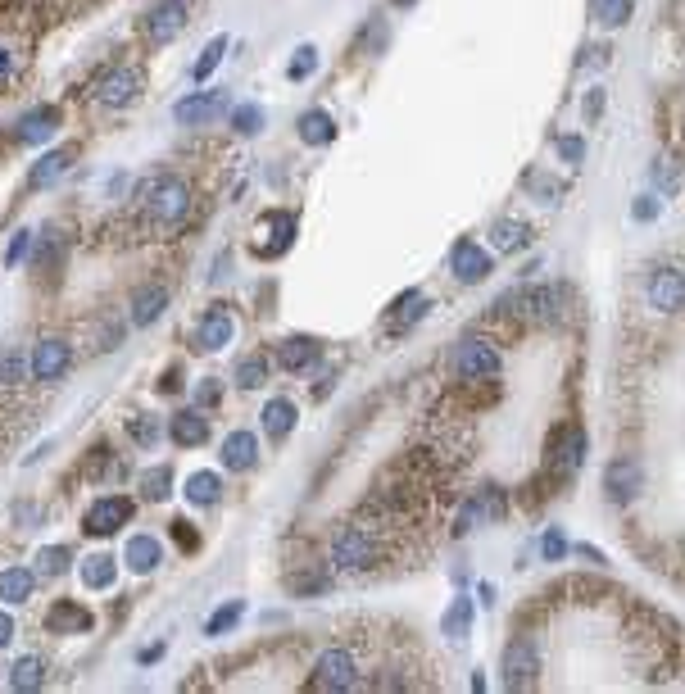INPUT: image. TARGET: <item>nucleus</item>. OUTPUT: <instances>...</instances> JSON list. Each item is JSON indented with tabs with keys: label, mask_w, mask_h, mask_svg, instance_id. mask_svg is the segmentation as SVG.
I'll list each match as a JSON object with an SVG mask.
<instances>
[{
	"label": "nucleus",
	"mask_w": 685,
	"mask_h": 694,
	"mask_svg": "<svg viewBox=\"0 0 685 694\" xmlns=\"http://www.w3.org/2000/svg\"><path fill=\"white\" fill-rule=\"evenodd\" d=\"M327 558H332V572L341 577H363V572H377L386 558V531L382 522H345V527L332 531V545H327Z\"/></svg>",
	"instance_id": "f257e3e1"
},
{
	"label": "nucleus",
	"mask_w": 685,
	"mask_h": 694,
	"mask_svg": "<svg viewBox=\"0 0 685 694\" xmlns=\"http://www.w3.org/2000/svg\"><path fill=\"white\" fill-rule=\"evenodd\" d=\"M137 214L146 218L150 227H177L186 214H191V186L177 173H150L146 182L137 186Z\"/></svg>",
	"instance_id": "f03ea898"
},
{
	"label": "nucleus",
	"mask_w": 685,
	"mask_h": 694,
	"mask_svg": "<svg viewBox=\"0 0 685 694\" xmlns=\"http://www.w3.org/2000/svg\"><path fill=\"white\" fill-rule=\"evenodd\" d=\"M141 91H146V73H141V64H128V59H118V64H109V69H100L91 78V100L100 109H128L137 105Z\"/></svg>",
	"instance_id": "7ed1b4c3"
},
{
	"label": "nucleus",
	"mask_w": 685,
	"mask_h": 694,
	"mask_svg": "<svg viewBox=\"0 0 685 694\" xmlns=\"http://www.w3.org/2000/svg\"><path fill=\"white\" fill-rule=\"evenodd\" d=\"M563 304H568V295L558 286H518V291H509L500 300V313H518L527 323H558Z\"/></svg>",
	"instance_id": "20e7f679"
},
{
	"label": "nucleus",
	"mask_w": 685,
	"mask_h": 694,
	"mask_svg": "<svg viewBox=\"0 0 685 694\" xmlns=\"http://www.w3.org/2000/svg\"><path fill=\"white\" fill-rule=\"evenodd\" d=\"M309 685L323 694H341V690H354L359 685V658H354V649L345 645H332L318 654L314 672H309Z\"/></svg>",
	"instance_id": "39448f33"
},
{
	"label": "nucleus",
	"mask_w": 685,
	"mask_h": 694,
	"mask_svg": "<svg viewBox=\"0 0 685 694\" xmlns=\"http://www.w3.org/2000/svg\"><path fill=\"white\" fill-rule=\"evenodd\" d=\"M500 372V350L486 336H468V341L454 345V377L459 382H486Z\"/></svg>",
	"instance_id": "423d86ee"
},
{
	"label": "nucleus",
	"mask_w": 685,
	"mask_h": 694,
	"mask_svg": "<svg viewBox=\"0 0 685 694\" xmlns=\"http://www.w3.org/2000/svg\"><path fill=\"white\" fill-rule=\"evenodd\" d=\"M186 23H191V5L186 0H155L146 10V19H141V32H146L150 46H168V41H177L186 32Z\"/></svg>",
	"instance_id": "0eeeda50"
},
{
	"label": "nucleus",
	"mask_w": 685,
	"mask_h": 694,
	"mask_svg": "<svg viewBox=\"0 0 685 694\" xmlns=\"http://www.w3.org/2000/svg\"><path fill=\"white\" fill-rule=\"evenodd\" d=\"M69 363H73L69 341H59V336H41V341L32 345V359H28L32 382H41V386L59 382V377L69 372Z\"/></svg>",
	"instance_id": "6e6552de"
},
{
	"label": "nucleus",
	"mask_w": 685,
	"mask_h": 694,
	"mask_svg": "<svg viewBox=\"0 0 685 694\" xmlns=\"http://www.w3.org/2000/svg\"><path fill=\"white\" fill-rule=\"evenodd\" d=\"M132 513H137V504H132L128 495H105V499H96V504L87 509L82 531H87V536H114L118 527H128V522H132Z\"/></svg>",
	"instance_id": "1a4fd4ad"
},
{
	"label": "nucleus",
	"mask_w": 685,
	"mask_h": 694,
	"mask_svg": "<svg viewBox=\"0 0 685 694\" xmlns=\"http://www.w3.org/2000/svg\"><path fill=\"white\" fill-rule=\"evenodd\" d=\"M645 300L654 313H681L685 309V273L681 268H654L645 282Z\"/></svg>",
	"instance_id": "9d476101"
},
{
	"label": "nucleus",
	"mask_w": 685,
	"mask_h": 694,
	"mask_svg": "<svg viewBox=\"0 0 685 694\" xmlns=\"http://www.w3.org/2000/svg\"><path fill=\"white\" fill-rule=\"evenodd\" d=\"M504 513H509V499H504V490L500 486H481L477 495L463 504V513H459V522H454V536H463V531H472L481 518H490V522H500Z\"/></svg>",
	"instance_id": "9b49d317"
},
{
	"label": "nucleus",
	"mask_w": 685,
	"mask_h": 694,
	"mask_svg": "<svg viewBox=\"0 0 685 694\" xmlns=\"http://www.w3.org/2000/svg\"><path fill=\"white\" fill-rule=\"evenodd\" d=\"M218 114H227V91H196V96L177 100L173 118L182 128H209Z\"/></svg>",
	"instance_id": "f8f14e48"
},
{
	"label": "nucleus",
	"mask_w": 685,
	"mask_h": 694,
	"mask_svg": "<svg viewBox=\"0 0 685 694\" xmlns=\"http://www.w3.org/2000/svg\"><path fill=\"white\" fill-rule=\"evenodd\" d=\"M586 459V431L581 427H563L554 436V450H549V477H572Z\"/></svg>",
	"instance_id": "ddd939ff"
},
{
	"label": "nucleus",
	"mask_w": 685,
	"mask_h": 694,
	"mask_svg": "<svg viewBox=\"0 0 685 694\" xmlns=\"http://www.w3.org/2000/svg\"><path fill=\"white\" fill-rule=\"evenodd\" d=\"M232 332H236L232 313H227L223 304H214V309H209L205 318L196 323V332H191V345H196V350H205V354H218L223 345H232Z\"/></svg>",
	"instance_id": "4468645a"
},
{
	"label": "nucleus",
	"mask_w": 685,
	"mask_h": 694,
	"mask_svg": "<svg viewBox=\"0 0 685 694\" xmlns=\"http://www.w3.org/2000/svg\"><path fill=\"white\" fill-rule=\"evenodd\" d=\"M55 132H59V109L55 105H37V109H28V114H19V123H14V141H19V146L55 141Z\"/></svg>",
	"instance_id": "2eb2a0df"
},
{
	"label": "nucleus",
	"mask_w": 685,
	"mask_h": 694,
	"mask_svg": "<svg viewBox=\"0 0 685 694\" xmlns=\"http://www.w3.org/2000/svg\"><path fill=\"white\" fill-rule=\"evenodd\" d=\"M536 667H540V654H536V645H531L527 636H518L509 649H504V685H509V690L531 685Z\"/></svg>",
	"instance_id": "dca6fc26"
},
{
	"label": "nucleus",
	"mask_w": 685,
	"mask_h": 694,
	"mask_svg": "<svg viewBox=\"0 0 685 694\" xmlns=\"http://www.w3.org/2000/svg\"><path fill=\"white\" fill-rule=\"evenodd\" d=\"M450 268H454V277H459V282H486L490 277V250H481L477 241H459L454 245V255H450Z\"/></svg>",
	"instance_id": "f3484780"
},
{
	"label": "nucleus",
	"mask_w": 685,
	"mask_h": 694,
	"mask_svg": "<svg viewBox=\"0 0 685 694\" xmlns=\"http://www.w3.org/2000/svg\"><path fill=\"white\" fill-rule=\"evenodd\" d=\"M604 490H608V499H613V504H631V499H636V490H640V463L636 459L608 463Z\"/></svg>",
	"instance_id": "a211bd4d"
},
{
	"label": "nucleus",
	"mask_w": 685,
	"mask_h": 694,
	"mask_svg": "<svg viewBox=\"0 0 685 694\" xmlns=\"http://www.w3.org/2000/svg\"><path fill=\"white\" fill-rule=\"evenodd\" d=\"M73 159H78V146H59V150H50V155H41L37 168L28 173V186H32V191H46V186H55L59 177L73 168Z\"/></svg>",
	"instance_id": "6ab92c4d"
},
{
	"label": "nucleus",
	"mask_w": 685,
	"mask_h": 694,
	"mask_svg": "<svg viewBox=\"0 0 685 694\" xmlns=\"http://www.w3.org/2000/svg\"><path fill=\"white\" fill-rule=\"evenodd\" d=\"M168 436H173V445H182V450H196V445L209 440V418L200 409H182L168 418Z\"/></svg>",
	"instance_id": "aec40b11"
},
{
	"label": "nucleus",
	"mask_w": 685,
	"mask_h": 694,
	"mask_svg": "<svg viewBox=\"0 0 685 694\" xmlns=\"http://www.w3.org/2000/svg\"><path fill=\"white\" fill-rule=\"evenodd\" d=\"M46 626L55 636H82V631H91V608L73 604V599H59L46 613Z\"/></svg>",
	"instance_id": "412c9836"
},
{
	"label": "nucleus",
	"mask_w": 685,
	"mask_h": 694,
	"mask_svg": "<svg viewBox=\"0 0 685 694\" xmlns=\"http://www.w3.org/2000/svg\"><path fill=\"white\" fill-rule=\"evenodd\" d=\"M168 309V286H159V282H150V286H141L137 295H132V304H128V318H132V327H150L159 318V313Z\"/></svg>",
	"instance_id": "4be33fe9"
},
{
	"label": "nucleus",
	"mask_w": 685,
	"mask_h": 694,
	"mask_svg": "<svg viewBox=\"0 0 685 694\" xmlns=\"http://www.w3.org/2000/svg\"><path fill=\"white\" fill-rule=\"evenodd\" d=\"M255 463H259V440L250 436V431H232V436L223 440V468L250 472Z\"/></svg>",
	"instance_id": "5701e85b"
},
{
	"label": "nucleus",
	"mask_w": 685,
	"mask_h": 694,
	"mask_svg": "<svg viewBox=\"0 0 685 694\" xmlns=\"http://www.w3.org/2000/svg\"><path fill=\"white\" fill-rule=\"evenodd\" d=\"M422 313H427V295H422V291H404L400 300L391 304V313H386V332H391V336L409 332Z\"/></svg>",
	"instance_id": "b1692460"
},
{
	"label": "nucleus",
	"mask_w": 685,
	"mask_h": 694,
	"mask_svg": "<svg viewBox=\"0 0 685 694\" xmlns=\"http://www.w3.org/2000/svg\"><path fill=\"white\" fill-rule=\"evenodd\" d=\"M314 359H318L314 336H286V341L277 345V368H286V372H304Z\"/></svg>",
	"instance_id": "393cba45"
},
{
	"label": "nucleus",
	"mask_w": 685,
	"mask_h": 694,
	"mask_svg": "<svg viewBox=\"0 0 685 694\" xmlns=\"http://www.w3.org/2000/svg\"><path fill=\"white\" fill-rule=\"evenodd\" d=\"M527 241H531V227L522 223V218H500V223L490 227V250H495V255H513V250H522Z\"/></svg>",
	"instance_id": "a878e982"
},
{
	"label": "nucleus",
	"mask_w": 685,
	"mask_h": 694,
	"mask_svg": "<svg viewBox=\"0 0 685 694\" xmlns=\"http://www.w3.org/2000/svg\"><path fill=\"white\" fill-rule=\"evenodd\" d=\"M123 563H128L132 572H155V567L164 563V545H159L155 536H132L128 549H123Z\"/></svg>",
	"instance_id": "bb28decb"
},
{
	"label": "nucleus",
	"mask_w": 685,
	"mask_h": 694,
	"mask_svg": "<svg viewBox=\"0 0 685 694\" xmlns=\"http://www.w3.org/2000/svg\"><path fill=\"white\" fill-rule=\"evenodd\" d=\"M32 586H37V572H28V567H5V572H0V604H28Z\"/></svg>",
	"instance_id": "cd10ccee"
},
{
	"label": "nucleus",
	"mask_w": 685,
	"mask_h": 694,
	"mask_svg": "<svg viewBox=\"0 0 685 694\" xmlns=\"http://www.w3.org/2000/svg\"><path fill=\"white\" fill-rule=\"evenodd\" d=\"M300 141H304V146H332V141H336V118L323 114V109L300 114Z\"/></svg>",
	"instance_id": "c85d7f7f"
},
{
	"label": "nucleus",
	"mask_w": 685,
	"mask_h": 694,
	"mask_svg": "<svg viewBox=\"0 0 685 694\" xmlns=\"http://www.w3.org/2000/svg\"><path fill=\"white\" fill-rule=\"evenodd\" d=\"M46 685V658H37V654H28V658H19V663L10 667V690H41Z\"/></svg>",
	"instance_id": "c756f323"
},
{
	"label": "nucleus",
	"mask_w": 685,
	"mask_h": 694,
	"mask_svg": "<svg viewBox=\"0 0 685 694\" xmlns=\"http://www.w3.org/2000/svg\"><path fill=\"white\" fill-rule=\"evenodd\" d=\"M259 418H264V431H268V436L282 440V436H291V427H295V404L277 395V400L264 404V413H259Z\"/></svg>",
	"instance_id": "7c9ffc66"
},
{
	"label": "nucleus",
	"mask_w": 685,
	"mask_h": 694,
	"mask_svg": "<svg viewBox=\"0 0 685 694\" xmlns=\"http://www.w3.org/2000/svg\"><path fill=\"white\" fill-rule=\"evenodd\" d=\"M118 577V563L109 554H91L87 563H82V586L87 590H109Z\"/></svg>",
	"instance_id": "2f4dec72"
},
{
	"label": "nucleus",
	"mask_w": 685,
	"mask_h": 694,
	"mask_svg": "<svg viewBox=\"0 0 685 694\" xmlns=\"http://www.w3.org/2000/svg\"><path fill=\"white\" fill-rule=\"evenodd\" d=\"M186 499H191L196 509H209V504L223 499V481H218L214 472H196V477H186Z\"/></svg>",
	"instance_id": "473e14b6"
},
{
	"label": "nucleus",
	"mask_w": 685,
	"mask_h": 694,
	"mask_svg": "<svg viewBox=\"0 0 685 694\" xmlns=\"http://www.w3.org/2000/svg\"><path fill=\"white\" fill-rule=\"evenodd\" d=\"M268 236L273 241H264L259 245V255H282L286 245H291V236H295V214H268Z\"/></svg>",
	"instance_id": "72a5a7b5"
},
{
	"label": "nucleus",
	"mask_w": 685,
	"mask_h": 694,
	"mask_svg": "<svg viewBox=\"0 0 685 694\" xmlns=\"http://www.w3.org/2000/svg\"><path fill=\"white\" fill-rule=\"evenodd\" d=\"M137 486H141V499L159 504V499L173 495V472H168V468H146V472H141Z\"/></svg>",
	"instance_id": "f704fd0d"
},
{
	"label": "nucleus",
	"mask_w": 685,
	"mask_h": 694,
	"mask_svg": "<svg viewBox=\"0 0 685 694\" xmlns=\"http://www.w3.org/2000/svg\"><path fill=\"white\" fill-rule=\"evenodd\" d=\"M264 382H268V359L264 354H250V359L236 363V386H241V391H259Z\"/></svg>",
	"instance_id": "c9c22d12"
},
{
	"label": "nucleus",
	"mask_w": 685,
	"mask_h": 694,
	"mask_svg": "<svg viewBox=\"0 0 685 694\" xmlns=\"http://www.w3.org/2000/svg\"><path fill=\"white\" fill-rule=\"evenodd\" d=\"M69 563H73V549L69 545H46L37 554V572H41V577H64V572H69Z\"/></svg>",
	"instance_id": "e433bc0d"
},
{
	"label": "nucleus",
	"mask_w": 685,
	"mask_h": 694,
	"mask_svg": "<svg viewBox=\"0 0 685 694\" xmlns=\"http://www.w3.org/2000/svg\"><path fill=\"white\" fill-rule=\"evenodd\" d=\"M223 55H227V37H214L205 50H200V59H196V64H191V78H196V82H205L209 73H214L218 64H223Z\"/></svg>",
	"instance_id": "4c0bfd02"
},
{
	"label": "nucleus",
	"mask_w": 685,
	"mask_h": 694,
	"mask_svg": "<svg viewBox=\"0 0 685 694\" xmlns=\"http://www.w3.org/2000/svg\"><path fill=\"white\" fill-rule=\"evenodd\" d=\"M241 617H245V604L241 599H227V604L205 622V636H223V631H232V626L241 622Z\"/></svg>",
	"instance_id": "58836bf2"
},
{
	"label": "nucleus",
	"mask_w": 685,
	"mask_h": 694,
	"mask_svg": "<svg viewBox=\"0 0 685 694\" xmlns=\"http://www.w3.org/2000/svg\"><path fill=\"white\" fill-rule=\"evenodd\" d=\"M590 10H595V19L604 23V28H622V23L631 19V0H595Z\"/></svg>",
	"instance_id": "ea45409f"
},
{
	"label": "nucleus",
	"mask_w": 685,
	"mask_h": 694,
	"mask_svg": "<svg viewBox=\"0 0 685 694\" xmlns=\"http://www.w3.org/2000/svg\"><path fill=\"white\" fill-rule=\"evenodd\" d=\"M259 128H264V109L259 105H236L232 109V132L236 137H255Z\"/></svg>",
	"instance_id": "a19ab883"
},
{
	"label": "nucleus",
	"mask_w": 685,
	"mask_h": 694,
	"mask_svg": "<svg viewBox=\"0 0 685 694\" xmlns=\"http://www.w3.org/2000/svg\"><path fill=\"white\" fill-rule=\"evenodd\" d=\"M327 586H332V577H323V572H291V577H286V590H291V595H323Z\"/></svg>",
	"instance_id": "79ce46f5"
},
{
	"label": "nucleus",
	"mask_w": 685,
	"mask_h": 694,
	"mask_svg": "<svg viewBox=\"0 0 685 694\" xmlns=\"http://www.w3.org/2000/svg\"><path fill=\"white\" fill-rule=\"evenodd\" d=\"M468 622H472L468 599H454V608L445 613V636H450V640H468Z\"/></svg>",
	"instance_id": "37998d69"
},
{
	"label": "nucleus",
	"mask_w": 685,
	"mask_h": 694,
	"mask_svg": "<svg viewBox=\"0 0 685 694\" xmlns=\"http://www.w3.org/2000/svg\"><path fill=\"white\" fill-rule=\"evenodd\" d=\"M23 372H32V368L23 363L19 350H0V386H19Z\"/></svg>",
	"instance_id": "c03bdc74"
},
{
	"label": "nucleus",
	"mask_w": 685,
	"mask_h": 694,
	"mask_svg": "<svg viewBox=\"0 0 685 694\" xmlns=\"http://www.w3.org/2000/svg\"><path fill=\"white\" fill-rule=\"evenodd\" d=\"M314 69H318V50H314V46H300V50H295V59L286 64V78H291V82H304Z\"/></svg>",
	"instance_id": "a18cd8bd"
},
{
	"label": "nucleus",
	"mask_w": 685,
	"mask_h": 694,
	"mask_svg": "<svg viewBox=\"0 0 685 694\" xmlns=\"http://www.w3.org/2000/svg\"><path fill=\"white\" fill-rule=\"evenodd\" d=\"M128 431H132V440H137V445H155L159 431H164V422H159V418H146V413H137V418H128Z\"/></svg>",
	"instance_id": "49530a36"
},
{
	"label": "nucleus",
	"mask_w": 685,
	"mask_h": 694,
	"mask_svg": "<svg viewBox=\"0 0 685 694\" xmlns=\"http://www.w3.org/2000/svg\"><path fill=\"white\" fill-rule=\"evenodd\" d=\"M654 186L663 191V196H672L676 186H681V173H676L672 159H658V164H654Z\"/></svg>",
	"instance_id": "de8ad7c7"
},
{
	"label": "nucleus",
	"mask_w": 685,
	"mask_h": 694,
	"mask_svg": "<svg viewBox=\"0 0 685 694\" xmlns=\"http://www.w3.org/2000/svg\"><path fill=\"white\" fill-rule=\"evenodd\" d=\"M540 554H545L549 563H558V558L568 554V540H563V531L549 527V531H545V540H540Z\"/></svg>",
	"instance_id": "09e8293b"
},
{
	"label": "nucleus",
	"mask_w": 685,
	"mask_h": 694,
	"mask_svg": "<svg viewBox=\"0 0 685 694\" xmlns=\"http://www.w3.org/2000/svg\"><path fill=\"white\" fill-rule=\"evenodd\" d=\"M28 250H32V232H14L10 250H5V268H14L19 259H28Z\"/></svg>",
	"instance_id": "8fccbe9b"
},
{
	"label": "nucleus",
	"mask_w": 685,
	"mask_h": 694,
	"mask_svg": "<svg viewBox=\"0 0 685 694\" xmlns=\"http://www.w3.org/2000/svg\"><path fill=\"white\" fill-rule=\"evenodd\" d=\"M527 186H531V191H536L540 200H545V205H558V186L549 182V177H540V173H527Z\"/></svg>",
	"instance_id": "3c124183"
},
{
	"label": "nucleus",
	"mask_w": 685,
	"mask_h": 694,
	"mask_svg": "<svg viewBox=\"0 0 685 694\" xmlns=\"http://www.w3.org/2000/svg\"><path fill=\"white\" fill-rule=\"evenodd\" d=\"M558 155L568 159V164H581V159H586V141L581 137H558Z\"/></svg>",
	"instance_id": "603ef678"
},
{
	"label": "nucleus",
	"mask_w": 685,
	"mask_h": 694,
	"mask_svg": "<svg viewBox=\"0 0 685 694\" xmlns=\"http://www.w3.org/2000/svg\"><path fill=\"white\" fill-rule=\"evenodd\" d=\"M173 540H177V545H182V549H200V536H196V531H191V522H182V518L173 522Z\"/></svg>",
	"instance_id": "864d4df0"
},
{
	"label": "nucleus",
	"mask_w": 685,
	"mask_h": 694,
	"mask_svg": "<svg viewBox=\"0 0 685 694\" xmlns=\"http://www.w3.org/2000/svg\"><path fill=\"white\" fill-rule=\"evenodd\" d=\"M631 214H636L640 223H649V218H658V200H654V196H640V200H636V209H631Z\"/></svg>",
	"instance_id": "5fc2aeb1"
},
{
	"label": "nucleus",
	"mask_w": 685,
	"mask_h": 694,
	"mask_svg": "<svg viewBox=\"0 0 685 694\" xmlns=\"http://www.w3.org/2000/svg\"><path fill=\"white\" fill-rule=\"evenodd\" d=\"M196 404H200V409H214V404H218V386L214 382H200L196 386Z\"/></svg>",
	"instance_id": "6e6d98bb"
},
{
	"label": "nucleus",
	"mask_w": 685,
	"mask_h": 694,
	"mask_svg": "<svg viewBox=\"0 0 685 694\" xmlns=\"http://www.w3.org/2000/svg\"><path fill=\"white\" fill-rule=\"evenodd\" d=\"M14 78V55L5 46H0V87H5V82Z\"/></svg>",
	"instance_id": "4d7b16f0"
},
{
	"label": "nucleus",
	"mask_w": 685,
	"mask_h": 694,
	"mask_svg": "<svg viewBox=\"0 0 685 694\" xmlns=\"http://www.w3.org/2000/svg\"><path fill=\"white\" fill-rule=\"evenodd\" d=\"M10 636H14V617H10V613H0V649L10 645Z\"/></svg>",
	"instance_id": "13d9d810"
},
{
	"label": "nucleus",
	"mask_w": 685,
	"mask_h": 694,
	"mask_svg": "<svg viewBox=\"0 0 685 694\" xmlns=\"http://www.w3.org/2000/svg\"><path fill=\"white\" fill-rule=\"evenodd\" d=\"M159 391H164V395L177 391V368H168V377H159Z\"/></svg>",
	"instance_id": "bf43d9fd"
},
{
	"label": "nucleus",
	"mask_w": 685,
	"mask_h": 694,
	"mask_svg": "<svg viewBox=\"0 0 685 694\" xmlns=\"http://www.w3.org/2000/svg\"><path fill=\"white\" fill-rule=\"evenodd\" d=\"M159 654H164V645H150V649H141V663H155Z\"/></svg>",
	"instance_id": "052dcab7"
},
{
	"label": "nucleus",
	"mask_w": 685,
	"mask_h": 694,
	"mask_svg": "<svg viewBox=\"0 0 685 694\" xmlns=\"http://www.w3.org/2000/svg\"><path fill=\"white\" fill-rule=\"evenodd\" d=\"M391 5H418V0H391Z\"/></svg>",
	"instance_id": "680f3d73"
}]
</instances>
